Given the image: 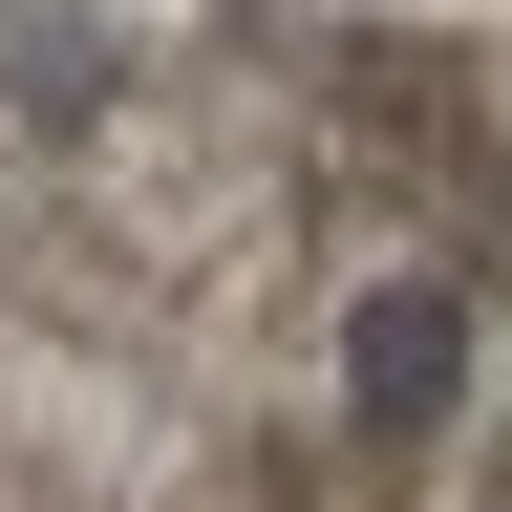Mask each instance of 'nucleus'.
<instances>
[{
  "instance_id": "1",
  "label": "nucleus",
  "mask_w": 512,
  "mask_h": 512,
  "mask_svg": "<svg viewBox=\"0 0 512 512\" xmlns=\"http://www.w3.org/2000/svg\"><path fill=\"white\" fill-rule=\"evenodd\" d=\"M491 256L512 150L256 0L0 22V512H406Z\"/></svg>"
}]
</instances>
